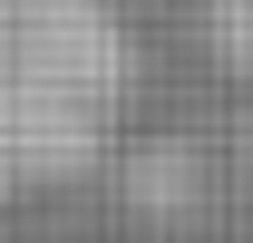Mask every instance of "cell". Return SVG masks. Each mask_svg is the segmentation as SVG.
<instances>
[{
  "instance_id": "obj_1",
  "label": "cell",
  "mask_w": 253,
  "mask_h": 243,
  "mask_svg": "<svg viewBox=\"0 0 253 243\" xmlns=\"http://www.w3.org/2000/svg\"><path fill=\"white\" fill-rule=\"evenodd\" d=\"M136 49L107 0H0V204H39L117 136Z\"/></svg>"
}]
</instances>
